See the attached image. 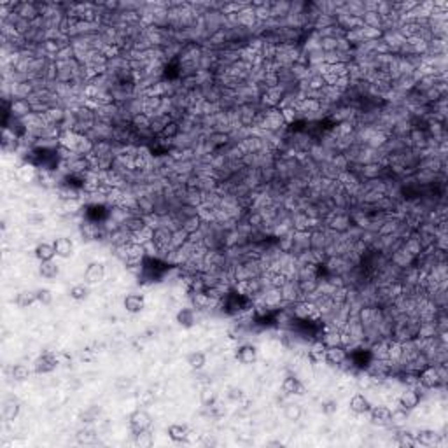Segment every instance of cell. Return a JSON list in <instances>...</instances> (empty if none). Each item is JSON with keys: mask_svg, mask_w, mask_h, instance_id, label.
<instances>
[{"mask_svg": "<svg viewBox=\"0 0 448 448\" xmlns=\"http://www.w3.org/2000/svg\"><path fill=\"white\" fill-rule=\"evenodd\" d=\"M175 319H177L179 326L182 327H193L196 322V315H195V310L193 308H181L177 312V315H175Z\"/></svg>", "mask_w": 448, "mask_h": 448, "instance_id": "44dd1931", "label": "cell"}, {"mask_svg": "<svg viewBox=\"0 0 448 448\" xmlns=\"http://www.w3.org/2000/svg\"><path fill=\"white\" fill-rule=\"evenodd\" d=\"M33 254H35V257L39 259V263H42V261H51L56 256L54 245L47 244V242H40V244H37Z\"/></svg>", "mask_w": 448, "mask_h": 448, "instance_id": "d6986e66", "label": "cell"}, {"mask_svg": "<svg viewBox=\"0 0 448 448\" xmlns=\"http://www.w3.org/2000/svg\"><path fill=\"white\" fill-rule=\"evenodd\" d=\"M326 349H327V347L324 345L320 340H313L312 345H310V349H308V357L313 361V363H320V361H324Z\"/></svg>", "mask_w": 448, "mask_h": 448, "instance_id": "cb8c5ba5", "label": "cell"}, {"mask_svg": "<svg viewBox=\"0 0 448 448\" xmlns=\"http://www.w3.org/2000/svg\"><path fill=\"white\" fill-rule=\"evenodd\" d=\"M228 140H230V135L221 132V130H217V132H212L210 137H208V144H210V147H214V149L222 147Z\"/></svg>", "mask_w": 448, "mask_h": 448, "instance_id": "e575fe53", "label": "cell"}, {"mask_svg": "<svg viewBox=\"0 0 448 448\" xmlns=\"http://www.w3.org/2000/svg\"><path fill=\"white\" fill-rule=\"evenodd\" d=\"M242 396H244V394H242L240 389H231V392H230V398L231 399H240Z\"/></svg>", "mask_w": 448, "mask_h": 448, "instance_id": "bcb514c9", "label": "cell"}, {"mask_svg": "<svg viewBox=\"0 0 448 448\" xmlns=\"http://www.w3.org/2000/svg\"><path fill=\"white\" fill-rule=\"evenodd\" d=\"M69 294H70V298H72L74 301H84L86 298L89 296V287H88V284H76V286H72L70 287V291H69Z\"/></svg>", "mask_w": 448, "mask_h": 448, "instance_id": "4dcf8cb0", "label": "cell"}, {"mask_svg": "<svg viewBox=\"0 0 448 448\" xmlns=\"http://www.w3.org/2000/svg\"><path fill=\"white\" fill-rule=\"evenodd\" d=\"M166 434L172 441L182 443V441H188L191 431H189V427L186 424H172L170 427L166 429Z\"/></svg>", "mask_w": 448, "mask_h": 448, "instance_id": "e0dca14e", "label": "cell"}, {"mask_svg": "<svg viewBox=\"0 0 448 448\" xmlns=\"http://www.w3.org/2000/svg\"><path fill=\"white\" fill-rule=\"evenodd\" d=\"M349 406H350V410L356 413V415H366V413L369 412V408H371V401H369L364 394L356 392V394L350 398Z\"/></svg>", "mask_w": 448, "mask_h": 448, "instance_id": "4fadbf2b", "label": "cell"}, {"mask_svg": "<svg viewBox=\"0 0 448 448\" xmlns=\"http://www.w3.org/2000/svg\"><path fill=\"white\" fill-rule=\"evenodd\" d=\"M137 438V445L140 446H151L152 443H154V439H152V434L149 431H144V432H139V434H133Z\"/></svg>", "mask_w": 448, "mask_h": 448, "instance_id": "60d3db41", "label": "cell"}, {"mask_svg": "<svg viewBox=\"0 0 448 448\" xmlns=\"http://www.w3.org/2000/svg\"><path fill=\"white\" fill-rule=\"evenodd\" d=\"M28 221L32 222L33 226H39V224H42V222H44V215H40V214H39V215H32V217H30Z\"/></svg>", "mask_w": 448, "mask_h": 448, "instance_id": "f6af8a7d", "label": "cell"}, {"mask_svg": "<svg viewBox=\"0 0 448 448\" xmlns=\"http://www.w3.org/2000/svg\"><path fill=\"white\" fill-rule=\"evenodd\" d=\"M284 417L289 422H300L303 417V406L300 403H287L284 406Z\"/></svg>", "mask_w": 448, "mask_h": 448, "instance_id": "7402d4cb", "label": "cell"}, {"mask_svg": "<svg viewBox=\"0 0 448 448\" xmlns=\"http://www.w3.org/2000/svg\"><path fill=\"white\" fill-rule=\"evenodd\" d=\"M35 301H37V293H35V291H21V293L16 296V305H18V307H21V308L32 307Z\"/></svg>", "mask_w": 448, "mask_h": 448, "instance_id": "f546056e", "label": "cell"}, {"mask_svg": "<svg viewBox=\"0 0 448 448\" xmlns=\"http://www.w3.org/2000/svg\"><path fill=\"white\" fill-rule=\"evenodd\" d=\"M32 375V369L28 368L27 364H14L11 368V376H13L16 382H25V380L30 378Z\"/></svg>", "mask_w": 448, "mask_h": 448, "instance_id": "1f68e13d", "label": "cell"}, {"mask_svg": "<svg viewBox=\"0 0 448 448\" xmlns=\"http://www.w3.org/2000/svg\"><path fill=\"white\" fill-rule=\"evenodd\" d=\"M415 259H417V257H413L412 254H410V252H406L403 247L396 249V251L392 252V257H390L392 264H394L396 268H403V270H405V268H410V266H413V263H415Z\"/></svg>", "mask_w": 448, "mask_h": 448, "instance_id": "2e32d148", "label": "cell"}, {"mask_svg": "<svg viewBox=\"0 0 448 448\" xmlns=\"http://www.w3.org/2000/svg\"><path fill=\"white\" fill-rule=\"evenodd\" d=\"M366 144H368L369 149L378 151V149L385 147V145L389 144V135H387L385 132H382V130H376V132H373L371 135L366 139Z\"/></svg>", "mask_w": 448, "mask_h": 448, "instance_id": "ac0fdd59", "label": "cell"}, {"mask_svg": "<svg viewBox=\"0 0 448 448\" xmlns=\"http://www.w3.org/2000/svg\"><path fill=\"white\" fill-rule=\"evenodd\" d=\"M282 392L286 396H301L305 392V385L296 375H287L282 380Z\"/></svg>", "mask_w": 448, "mask_h": 448, "instance_id": "7c38bea8", "label": "cell"}, {"mask_svg": "<svg viewBox=\"0 0 448 448\" xmlns=\"http://www.w3.org/2000/svg\"><path fill=\"white\" fill-rule=\"evenodd\" d=\"M322 412L324 413H334L336 412V401L331 399V401L322 403Z\"/></svg>", "mask_w": 448, "mask_h": 448, "instance_id": "ee69618b", "label": "cell"}, {"mask_svg": "<svg viewBox=\"0 0 448 448\" xmlns=\"http://www.w3.org/2000/svg\"><path fill=\"white\" fill-rule=\"evenodd\" d=\"M349 350L342 345H336V347H327L326 354H324V361H326L329 366H336V368H342L343 364H347L349 361Z\"/></svg>", "mask_w": 448, "mask_h": 448, "instance_id": "277c9868", "label": "cell"}, {"mask_svg": "<svg viewBox=\"0 0 448 448\" xmlns=\"http://www.w3.org/2000/svg\"><path fill=\"white\" fill-rule=\"evenodd\" d=\"M130 121H132V126L133 128L137 130V132H149L151 133V116H147L145 114V112H139V114H135V116H132V119H130Z\"/></svg>", "mask_w": 448, "mask_h": 448, "instance_id": "ffe728a7", "label": "cell"}, {"mask_svg": "<svg viewBox=\"0 0 448 448\" xmlns=\"http://www.w3.org/2000/svg\"><path fill=\"white\" fill-rule=\"evenodd\" d=\"M37 301L42 305H51V301H53V293H51L49 289H37Z\"/></svg>", "mask_w": 448, "mask_h": 448, "instance_id": "b9f144b4", "label": "cell"}, {"mask_svg": "<svg viewBox=\"0 0 448 448\" xmlns=\"http://www.w3.org/2000/svg\"><path fill=\"white\" fill-rule=\"evenodd\" d=\"M53 245H54V252H56V256H58V257H62V259H69V257H72V254H74L72 238L58 237V238H54Z\"/></svg>", "mask_w": 448, "mask_h": 448, "instance_id": "5bb4252c", "label": "cell"}, {"mask_svg": "<svg viewBox=\"0 0 448 448\" xmlns=\"http://www.w3.org/2000/svg\"><path fill=\"white\" fill-rule=\"evenodd\" d=\"M172 237H174V230L168 226H156L152 228V242L163 251H174L172 249Z\"/></svg>", "mask_w": 448, "mask_h": 448, "instance_id": "5b68a950", "label": "cell"}, {"mask_svg": "<svg viewBox=\"0 0 448 448\" xmlns=\"http://www.w3.org/2000/svg\"><path fill=\"white\" fill-rule=\"evenodd\" d=\"M327 226L334 233H347L352 228V217L345 212H333L327 219Z\"/></svg>", "mask_w": 448, "mask_h": 448, "instance_id": "8992f818", "label": "cell"}, {"mask_svg": "<svg viewBox=\"0 0 448 448\" xmlns=\"http://www.w3.org/2000/svg\"><path fill=\"white\" fill-rule=\"evenodd\" d=\"M18 415H20V403H18L16 399H9V401L6 403V406H4V419L11 422L16 419Z\"/></svg>", "mask_w": 448, "mask_h": 448, "instance_id": "d6a6232c", "label": "cell"}, {"mask_svg": "<svg viewBox=\"0 0 448 448\" xmlns=\"http://www.w3.org/2000/svg\"><path fill=\"white\" fill-rule=\"evenodd\" d=\"M186 361H188V366L191 369L201 371V369L205 368V364H207V356H205L203 352H191Z\"/></svg>", "mask_w": 448, "mask_h": 448, "instance_id": "f1b7e54d", "label": "cell"}, {"mask_svg": "<svg viewBox=\"0 0 448 448\" xmlns=\"http://www.w3.org/2000/svg\"><path fill=\"white\" fill-rule=\"evenodd\" d=\"M123 308L128 313H140L145 308V298L144 294L139 293H130L123 300Z\"/></svg>", "mask_w": 448, "mask_h": 448, "instance_id": "8fae6325", "label": "cell"}, {"mask_svg": "<svg viewBox=\"0 0 448 448\" xmlns=\"http://www.w3.org/2000/svg\"><path fill=\"white\" fill-rule=\"evenodd\" d=\"M56 366H58V357L51 352H44L42 356H39L33 361V371L39 373V375H46V373L53 371Z\"/></svg>", "mask_w": 448, "mask_h": 448, "instance_id": "ba28073f", "label": "cell"}, {"mask_svg": "<svg viewBox=\"0 0 448 448\" xmlns=\"http://www.w3.org/2000/svg\"><path fill=\"white\" fill-rule=\"evenodd\" d=\"M9 114L16 119H25L30 114H33V105L30 100L25 98H13L9 103Z\"/></svg>", "mask_w": 448, "mask_h": 448, "instance_id": "9c48e42d", "label": "cell"}, {"mask_svg": "<svg viewBox=\"0 0 448 448\" xmlns=\"http://www.w3.org/2000/svg\"><path fill=\"white\" fill-rule=\"evenodd\" d=\"M152 403H154V392H151V390L142 392V394H140V405L142 406H149V405H152Z\"/></svg>", "mask_w": 448, "mask_h": 448, "instance_id": "7bdbcfd3", "label": "cell"}, {"mask_svg": "<svg viewBox=\"0 0 448 448\" xmlns=\"http://www.w3.org/2000/svg\"><path fill=\"white\" fill-rule=\"evenodd\" d=\"M200 399H201V403H203L205 406H214L217 396H215L214 389H210V387H203L201 392H200Z\"/></svg>", "mask_w": 448, "mask_h": 448, "instance_id": "8d00e7d4", "label": "cell"}, {"mask_svg": "<svg viewBox=\"0 0 448 448\" xmlns=\"http://www.w3.org/2000/svg\"><path fill=\"white\" fill-rule=\"evenodd\" d=\"M417 378H419V385L424 387L425 390L439 389L441 385H445V380L441 378V373L436 364H429L424 369H420L417 373Z\"/></svg>", "mask_w": 448, "mask_h": 448, "instance_id": "6da1fadb", "label": "cell"}, {"mask_svg": "<svg viewBox=\"0 0 448 448\" xmlns=\"http://www.w3.org/2000/svg\"><path fill=\"white\" fill-rule=\"evenodd\" d=\"M369 420L375 425H380V427H385V425L390 424V406L385 405H371L368 412Z\"/></svg>", "mask_w": 448, "mask_h": 448, "instance_id": "52a82bcc", "label": "cell"}, {"mask_svg": "<svg viewBox=\"0 0 448 448\" xmlns=\"http://www.w3.org/2000/svg\"><path fill=\"white\" fill-rule=\"evenodd\" d=\"M98 415H100L98 406H89V408H86L84 412L81 413V419H83V422H86V424H91V422L98 419Z\"/></svg>", "mask_w": 448, "mask_h": 448, "instance_id": "ab89813d", "label": "cell"}, {"mask_svg": "<svg viewBox=\"0 0 448 448\" xmlns=\"http://www.w3.org/2000/svg\"><path fill=\"white\" fill-rule=\"evenodd\" d=\"M181 123H177V121H174V119H172L170 123H168L166 125V128L163 130V133H161V137L165 140H172V139H175V137L179 135V133H181Z\"/></svg>", "mask_w": 448, "mask_h": 448, "instance_id": "d590c367", "label": "cell"}, {"mask_svg": "<svg viewBox=\"0 0 448 448\" xmlns=\"http://www.w3.org/2000/svg\"><path fill=\"white\" fill-rule=\"evenodd\" d=\"M291 14V2H270L271 18H287Z\"/></svg>", "mask_w": 448, "mask_h": 448, "instance_id": "484cf974", "label": "cell"}, {"mask_svg": "<svg viewBox=\"0 0 448 448\" xmlns=\"http://www.w3.org/2000/svg\"><path fill=\"white\" fill-rule=\"evenodd\" d=\"M338 39H340V37L320 35V39H319V49L322 51V53H333V51H338Z\"/></svg>", "mask_w": 448, "mask_h": 448, "instance_id": "83f0119b", "label": "cell"}, {"mask_svg": "<svg viewBox=\"0 0 448 448\" xmlns=\"http://www.w3.org/2000/svg\"><path fill=\"white\" fill-rule=\"evenodd\" d=\"M105 278V266L102 263H89L84 270V282L88 286H96Z\"/></svg>", "mask_w": 448, "mask_h": 448, "instance_id": "30bf717a", "label": "cell"}, {"mask_svg": "<svg viewBox=\"0 0 448 448\" xmlns=\"http://www.w3.org/2000/svg\"><path fill=\"white\" fill-rule=\"evenodd\" d=\"M39 273L42 275L44 278L53 280V278L58 277V273H60V266L54 263L53 259H51V261H42V263L39 264Z\"/></svg>", "mask_w": 448, "mask_h": 448, "instance_id": "603a6c76", "label": "cell"}, {"mask_svg": "<svg viewBox=\"0 0 448 448\" xmlns=\"http://www.w3.org/2000/svg\"><path fill=\"white\" fill-rule=\"evenodd\" d=\"M201 224H203V219H201L198 214H195V215H189V217H186L181 228L186 231V233L193 235V233H198V231L201 230Z\"/></svg>", "mask_w": 448, "mask_h": 448, "instance_id": "4316f807", "label": "cell"}, {"mask_svg": "<svg viewBox=\"0 0 448 448\" xmlns=\"http://www.w3.org/2000/svg\"><path fill=\"white\" fill-rule=\"evenodd\" d=\"M398 445L401 446H417V438L413 432H399Z\"/></svg>", "mask_w": 448, "mask_h": 448, "instance_id": "f35d334b", "label": "cell"}, {"mask_svg": "<svg viewBox=\"0 0 448 448\" xmlns=\"http://www.w3.org/2000/svg\"><path fill=\"white\" fill-rule=\"evenodd\" d=\"M237 361L242 364H254L257 361V349L251 343H244L237 349Z\"/></svg>", "mask_w": 448, "mask_h": 448, "instance_id": "9a60e30c", "label": "cell"}, {"mask_svg": "<svg viewBox=\"0 0 448 448\" xmlns=\"http://www.w3.org/2000/svg\"><path fill=\"white\" fill-rule=\"evenodd\" d=\"M417 438V445L422 446H434L439 443V436L436 434L434 431H420L415 434Z\"/></svg>", "mask_w": 448, "mask_h": 448, "instance_id": "d4e9b609", "label": "cell"}, {"mask_svg": "<svg viewBox=\"0 0 448 448\" xmlns=\"http://www.w3.org/2000/svg\"><path fill=\"white\" fill-rule=\"evenodd\" d=\"M128 424H130V429H132L133 434H139V432H144V431H149L152 425V417L149 412H145V410H135V412H132V415L128 417Z\"/></svg>", "mask_w": 448, "mask_h": 448, "instance_id": "7a4b0ae2", "label": "cell"}, {"mask_svg": "<svg viewBox=\"0 0 448 448\" xmlns=\"http://www.w3.org/2000/svg\"><path fill=\"white\" fill-rule=\"evenodd\" d=\"M77 439H79V443H86V445H88V443H93L96 439V431L91 427L81 429V431L77 432Z\"/></svg>", "mask_w": 448, "mask_h": 448, "instance_id": "74e56055", "label": "cell"}, {"mask_svg": "<svg viewBox=\"0 0 448 448\" xmlns=\"http://www.w3.org/2000/svg\"><path fill=\"white\" fill-rule=\"evenodd\" d=\"M420 398L422 394L415 387H406L403 392H399L398 399H396V405H398L399 408L406 410V412H412V410H415L417 406L420 405Z\"/></svg>", "mask_w": 448, "mask_h": 448, "instance_id": "3957f363", "label": "cell"}, {"mask_svg": "<svg viewBox=\"0 0 448 448\" xmlns=\"http://www.w3.org/2000/svg\"><path fill=\"white\" fill-rule=\"evenodd\" d=\"M408 413L410 412H406V410L396 406L394 410H390V424L396 425V427H401V425H405L406 420H408Z\"/></svg>", "mask_w": 448, "mask_h": 448, "instance_id": "836d02e7", "label": "cell"}]
</instances>
